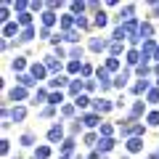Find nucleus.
Masks as SVG:
<instances>
[{
  "label": "nucleus",
  "instance_id": "nucleus-1",
  "mask_svg": "<svg viewBox=\"0 0 159 159\" xmlns=\"http://www.w3.org/2000/svg\"><path fill=\"white\" fill-rule=\"evenodd\" d=\"M61 138H64V127H61V125H56V127H51V130H48V141H51V143L61 141Z\"/></svg>",
  "mask_w": 159,
  "mask_h": 159
},
{
  "label": "nucleus",
  "instance_id": "nucleus-2",
  "mask_svg": "<svg viewBox=\"0 0 159 159\" xmlns=\"http://www.w3.org/2000/svg\"><path fill=\"white\" fill-rule=\"evenodd\" d=\"M8 98H11V101H24V98H27V90H24V88H13V90L8 93Z\"/></svg>",
  "mask_w": 159,
  "mask_h": 159
},
{
  "label": "nucleus",
  "instance_id": "nucleus-3",
  "mask_svg": "<svg viewBox=\"0 0 159 159\" xmlns=\"http://www.w3.org/2000/svg\"><path fill=\"white\" fill-rule=\"evenodd\" d=\"M127 151H133V154L143 151V141H141V138H130V141H127Z\"/></svg>",
  "mask_w": 159,
  "mask_h": 159
},
{
  "label": "nucleus",
  "instance_id": "nucleus-4",
  "mask_svg": "<svg viewBox=\"0 0 159 159\" xmlns=\"http://www.w3.org/2000/svg\"><path fill=\"white\" fill-rule=\"evenodd\" d=\"M111 148H114L111 138H101V143H98V154H106V151H111Z\"/></svg>",
  "mask_w": 159,
  "mask_h": 159
},
{
  "label": "nucleus",
  "instance_id": "nucleus-5",
  "mask_svg": "<svg viewBox=\"0 0 159 159\" xmlns=\"http://www.w3.org/2000/svg\"><path fill=\"white\" fill-rule=\"evenodd\" d=\"M98 80H101V90H106V88L111 85V80H109V72H106V69H98Z\"/></svg>",
  "mask_w": 159,
  "mask_h": 159
},
{
  "label": "nucleus",
  "instance_id": "nucleus-6",
  "mask_svg": "<svg viewBox=\"0 0 159 159\" xmlns=\"http://www.w3.org/2000/svg\"><path fill=\"white\" fill-rule=\"evenodd\" d=\"M127 77H130V72L125 69L122 74H117V77H114V85H117V88H125V85H127Z\"/></svg>",
  "mask_w": 159,
  "mask_h": 159
},
{
  "label": "nucleus",
  "instance_id": "nucleus-7",
  "mask_svg": "<svg viewBox=\"0 0 159 159\" xmlns=\"http://www.w3.org/2000/svg\"><path fill=\"white\" fill-rule=\"evenodd\" d=\"M82 122H85L88 127H96L98 122H101V117H98V114H85V117H82Z\"/></svg>",
  "mask_w": 159,
  "mask_h": 159
},
{
  "label": "nucleus",
  "instance_id": "nucleus-8",
  "mask_svg": "<svg viewBox=\"0 0 159 159\" xmlns=\"http://www.w3.org/2000/svg\"><path fill=\"white\" fill-rule=\"evenodd\" d=\"M32 77L34 80H43V77H45V66H43V64H32Z\"/></svg>",
  "mask_w": 159,
  "mask_h": 159
},
{
  "label": "nucleus",
  "instance_id": "nucleus-9",
  "mask_svg": "<svg viewBox=\"0 0 159 159\" xmlns=\"http://www.w3.org/2000/svg\"><path fill=\"white\" fill-rule=\"evenodd\" d=\"M16 32H19V24H11V21H8L6 27H3V37H13Z\"/></svg>",
  "mask_w": 159,
  "mask_h": 159
},
{
  "label": "nucleus",
  "instance_id": "nucleus-10",
  "mask_svg": "<svg viewBox=\"0 0 159 159\" xmlns=\"http://www.w3.org/2000/svg\"><path fill=\"white\" fill-rule=\"evenodd\" d=\"M24 117H27V109H21V106H16V109L11 111V119H13V122H21Z\"/></svg>",
  "mask_w": 159,
  "mask_h": 159
},
{
  "label": "nucleus",
  "instance_id": "nucleus-11",
  "mask_svg": "<svg viewBox=\"0 0 159 159\" xmlns=\"http://www.w3.org/2000/svg\"><path fill=\"white\" fill-rule=\"evenodd\" d=\"M72 151H74V141L69 138V141H64V143H61V154H64V157H69Z\"/></svg>",
  "mask_w": 159,
  "mask_h": 159
},
{
  "label": "nucleus",
  "instance_id": "nucleus-12",
  "mask_svg": "<svg viewBox=\"0 0 159 159\" xmlns=\"http://www.w3.org/2000/svg\"><path fill=\"white\" fill-rule=\"evenodd\" d=\"M103 48H106V40H98V37L90 40V51H103Z\"/></svg>",
  "mask_w": 159,
  "mask_h": 159
},
{
  "label": "nucleus",
  "instance_id": "nucleus-13",
  "mask_svg": "<svg viewBox=\"0 0 159 159\" xmlns=\"http://www.w3.org/2000/svg\"><path fill=\"white\" fill-rule=\"evenodd\" d=\"M48 103H51V106H58V103H64V96L61 93H51V96H48Z\"/></svg>",
  "mask_w": 159,
  "mask_h": 159
},
{
  "label": "nucleus",
  "instance_id": "nucleus-14",
  "mask_svg": "<svg viewBox=\"0 0 159 159\" xmlns=\"http://www.w3.org/2000/svg\"><path fill=\"white\" fill-rule=\"evenodd\" d=\"M103 69H106V72H117V69H119V61H117V58H106V66H103Z\"/></svg>",
  "mask_w": 159,
  "mask_h": 159
},
{
  "label": "nucleus",
  "instance_id": "nucleus-15",
  "mask_svg": "<svg viewBox=\"0 0 159 159\" xmlns=\"http://www.w3.org/2000/svg\"><path fill=\"white\" fill-rule=\"evenodd\" d=\"M80 90H82V82H80V80L69 82V93H72V96H80Z\"/></svg>",
  "mask_w": 159,
  "mask_h": 159
},
{
  "label": "nucleus",
  "instance_id": "nucleus-16",
  "mask_svg": "<svg viewBox=\"0 0 159 159\" xmlns=\"http://www.w3.org/2000/svg\"><path fill=\"white\" fill-rule=\"evenodd\" d=\"M32 82H34V77H29V74H19V85H21V88H29Z\"/></svg>",
  "mask_w": 159,
  "mask_h": 159
},
{
  "label": "nucleus",
  "instance_id": "nucleus-17",
  "mask_svg": "<svg viewBox=\"0 0 159 159\" xmlns=\"http://www.w3.org/2000/svg\"><path fill=\"white\" fill-rule=\"evenodd\" d=\"M53 21H56V13H53V11H45V13H43V24H45V27H51Z\"/></svg>",
  "mask_w": 159,
  "mask_h": 159
},
{
  "label": "nucleus",
  "instance_id": "nucleus-18",
  "mask_svg": "<svg viewBox=\"0 0 159 159\" xmlns=\"http://www.w3.org/2000/svg\"><path fill=\"white\" fill-rule=\"evenodd\" d=\"M66 82H69L66 77H58V74H56V77L51 80V88H64V85H66Z\"/></svg>",
  "mask_w": 159,
  "mask_h": 159
},
{
  "label": "nucleus",
  "instance_id": "nucleus-19",
  "mask_svg": "<svg viewBox=\"0 0 159 159\" xmlns=\"http://www.w3.org/2000/svg\"><path fill=\"white\" fill-rule=\"evenodd\" d=\"M45 66L51 69V72H58V69H61V66L56 64V58H53V56H45Z\"/></svg>",
  "mask_w": 159,
  "mask_h": 159
},
{
  "label": "nucleus",
  "instance_id": "nucleus-20",
  "mask_svg": "<svg viewBox=\"0 0 159 159\" xmlns=\"http://www.w3.org/2000/svg\"><path fill=\"white\" fill-rule=\"evenodd\" d=\"M34 157H37V159H45V157H51V148H48V146H40L37 151H34Z\"/></svg>",
  "mask_w": 159,
  "mask_h": 159
},
{
  "label": "nucleus",
  "instance_id": "nucleus-21",
  "mask_svg": "<svg viewBox=\"0 0 159 159\" xmlns=\"http://www.w3.org/2000/svg\"><path fill=\"white\" fill-rule=\"evenodd\" d=\"M19 24H24V27L29 29V24H32V13H19Z\"/></svg>",
  "mask_w": 159,
  "mask_h": 159
},
{
  "label": "nucleus",
  "instance_id": "nucleus-22",
  "mask_svg": "<svg viewBox=\"0 0 159 159\" xmlns=\"http://www.w3.org/2000/svg\"><path fill=\"white\" fill-rule=\"evenodd\" d=\"M72 24H77V19H72V13H66V16L61 19V27H64V29H69Z\"/></svg>",
  "mask_w": 159,
  "mask_h": 159
},
{
  "label": "nucleus",
  "instance_id": "nucleus-23",
  "mask_svg": "<svg viewBox=\"0 0 159 159\" xmlns=\"http://www.w3.org/2000/svg\"><path fill=\"white\" fill-rule=\"evenodd\" d=\"M93 106H96V111H109V109H111V103H109V101H96Z\"/></svg>",
  "mask_w": 159,
  "mask_h": 159
},
{
  "label": "nucleus",
  "instance_id": "nucleus-24",
  "mask_svg": "<svg viewBox=\"0 0 159 159\" xmlns=\"http://www.w3.org/2000/svg\"><path fill=\"white\" fill-rule=\"evenodd\" d=\"M141 53H138V51H130V53H127V64H138V61H141Z\"/></svg>",
  "mask_w": 159,
  "mask_h": 159
},
{
  "label": "nucleus",
  "instance_id": "nucleus-25",
  "mask_svg": "<svg viewBox=\"0 0 159 159\" xmlns=\"http://www.w3.org/2000/svg\"><path fill=\"white\" fill-rule=\"evenodd\" d=\"M133 90H135V93H148V90H151V88H148V82H146V80H143V82H138V85L133 88Z\"/></svg>",
  "mask_w": 159,
  "mask_h": 159
},
{
  "label": "nucleus",
  "instance_id": "nucleus-26",
  "mask_svg": "<svg viewBox=\"0 0 159 159\" xmlns=\"http://www.w3.org/2000/svg\"><path fill=\"white\" fill-rule=\"evenodd\" d=\"M106 21H109V19H106V13H103V11H98V13H96V24H98V27H106Z\"/></svg>",
  "mask_w": 159,
  "mask_h": 159
},
{
  "label": "nucleus",
  "instance_id": "nucleus-27",
  "mask_svg": "<svg viewBox=\"0 0 159 159\" xmlns=\"http://www.w3.org/2000/svg\"><path fill=\"white\" fill-rule=\"evenodd\" d=\"M32 143H34V135L32 133H24L21 135V146H32Z\"/></svg>",
  "mask_w": 159,
  "mask_h": 159
},
{
  "label": "nucleus",
  "instance_id": "nucleus-28",
  "mask_svg": "<svg viewBox=\"0 0 159 159\" xmlns=\"http://www.w3.org/2000/svg\"><path fill=\"white\" fill-rule=\"evenodd\" d=\"M148 103H159V90H157V88L148 90Z\"/></svg>",
  "mask_w": 159,
  "mask_h": 159
},
{
  "label": "nucleus",
  "instance_id": "nucleus-29",
  "mask_svg": "<svg viewBox=\"0 0 159 159\" xmlns=\"http://www.w3.org/2000/svg\"><path fill=\"white\" fill-rule=\"evenodd\" d=\"M64 40H69V43H77V40H80V34L74 32V29H69V32L64 34Z\"/></svg>",
  "mask_w": 159,
  "mask_h": 159
},
{
  "label": "nucleus",
  "instance_id": "nucleus-30",
  "mask_svg": "<svg viewBox=\"0 0 159 159\" xmlns=\"http://www.w3.org/2000/svg\"><path fill=\"white\" fill-rule=\"evenodd\" d=\"M74 106H77V109H85V106H88V96H77Z\"/></svg>",
  "mask_w": 159,
  "mask_h": 159
},
{
  "label": "nucleus",
  "instance_id": "nucleus-31",
  "mask_svg": "<svg viewBox=\"0 0 159 159\" xmlns=\"http://www.w3.org/2000/svg\"><path fill=\"white\" fill-rule=\"evenodd\" d=\"M143 114V103L138 101V103H133V117H141Z\"/></svg>",
  "mask_w": 159,
  "mask_h": 159
},
{
  "label": "nucleus",
  "instance_id": "nucleus-32",
  "mask_svg": "<svg viewBox=\"0 0 159 159\" xmlns=\"http://www.w3.org/2000/svg\"><path fill=\"white\" fill-rule=\"evenodd\" d=\"M32 37H34V29H32V27L21 32V40H24V43H27V40H32Z\"/></svg>",
  "mask_w": 159,
  "mask_h": 159
},
{
  "label": "nucleus",
  "instance_id": "nucleus-33",
  "mask_svg": "<svg viewBox=\"0 0 159 159\" xmlns=\"http://www.w3.org/2000/svg\"><path fill=\"white\" fill-rule=\"evenodd\" d=\"M0 19H3V21H8V19H11V8H8V3L3 6V13H0Z\"/></svg>",
  "mask_w": 159,
  "mask_h": 159
},
{
  "label": "nucleus",
  "instance_id": "nucleus-34",
  "mask_svg": "<svg viewBox=\"0 0 159 159\" xmlns=\"http://www.w3.org/2000/svg\"><path fill=\"white\" fill-rule=\"evenodd\" d=\"M85 11V3H72V13H82Z\"/></svg>",
  "mask_w": 159,
  "mask_h": 159
},
{
  "label": "nucleus",
  "instance_id": "nucleus-35",
  "mask_svg": "<svg viewBox=\"0 0 159 159\" xmlns=\"http://www.w3.org/2000/svg\"><path fill=\"white\" fill-rule=\"evenodd\" d=\"M148 125H159V111H151V114H148Z\"/></svg>",
  "mask_w": 159,
  "mask_h": 159
},
{
  "label": "nucleus",
  "instance_id": "nucleus-36",
  "mask_svg": "<svg viewBox=\"0 0 159 159\" xmlns=\"http://www.w3.org/2000/svg\"><path fill=\"white\" fill-rule=\"evenodd\" d=\"M45 98H48V96H45V90H37V96H34V101H32V103H43Z\"/></svg>",
  "mask_w": 159,
  "mask_h": 159
},
{
  "label": "nucleus",
  "instance_id": "nucleus-37",
  "mask_svg": "<svg viewBox=\"0 0 159 159\" xmlns=\"http://www.w3.org/2000/svg\"><path fill=\"white\" fill-rule=\"evenodd\" d=\"M13 8H16L19 13H27V3H21V0H19V3H13Z\"/></svg>",
  "mask_w": 159,
  "mask_h": 159
},
{
  "label": "nucleus",
  "instance_id": "nucleus-38",
  "mask_svg": "<svg viewBox=\"0 0 159 159\" xmlns=\"http://www.w3.org/2000/svg\"><path fill=\"white\" fill-rule=\"evenodd\" d=\"M101 135H103V138L111 135V125H101Z\"/></svg>",
  "mask_w": 159,
  "mask_h": 159
},
{
  "label": "nucleus",
  "instance_id": "nucleus-39",
  "mask_svg": "<svg viewBox=\"0 0 159 159\" xmlns=\"http://www.w3.org/2000/svg\"><path fill=\"white\" fill-rule=\"evenodd\" d=\"M119 51H122V43H111V53H114V58H117Z\"/></svg>",
  "mask_w": 159,
  "mask_h": 159
},
{
  "label": "nucleus",
  "instance_id": "nucleus-40",
  "mask_svg": "<svg viewBox=\"0 0 159 159\" xmlns=\"http://www.w3.org/2000/svg\"><path fill=\"white\" fill-rule=\"evenodd\" d=\"M69 56H72V58H80V56H82V48H72V51H69Z\"/></svg>",
  "mask_w": 159,
  "mask_h": 159
},
{
  "label": "nucleus",
  "instance_id": "nucleus-41",
  "mask_svg": "<svg viewBox=\"0 0 159 159\" xmlns=\"http://www.w3.org/2000/svg\"><path fill=\"white\" fill-rule=\"evenodd\" d=\"M69 72H80V61H69Z\"/></svg>",
  "mask_w": 159,
  "mask_h": 159
},
{
  "label": "nucleus",
  "instance_id": "nucleus-42",
  "mask_svg": "<svg viewBox=\"0 0 159 159\" xmlns=\"http://www.w3.org/2000/svg\"><path fill=\"white\" fill-rule=\"evenodd\" d=\"M40 37H51V29L43 27V29H40ZM51 40H53V37H51Z\"/></svg>",
  "mask_w": 159,
  "mask_h": 159
},
{
  "label": "nucleus",
  "instance_id": "nucleus-43",
  "mask_svg": "<svg viewBox=\"0 0 159 159\" xmlns=\"http://www.w3.org/2000/svg\"><path fill=\"white\" fill-rule=\"evenodd\" d=\"M13 69H24V58H16L13 61Z\"/></svg>",
  "mask_w": 159,
  "mask_h": 159
},
{
  "label": "nucleus",
  "instance_id": "nucleus-44",
  "mask_svg": "<svg viewBox=\"0 0 159 159\" xmlns=\"http://www.w3.org/2000/svg\"><path fill=\"white\" fill-rule=\"evenodd\" d=\"M154 6V16H159V3H151Z\"/></svg>",
  "mask_w": 159,
  "mask_h": 159
},
{
  "label": "nucleus",
  "instance_id": "nucleus-45",
  "mask_svg": "<svg viewBox=\"0 0 159 159\" xmlns=\"http://www.w3.org/2000/svg\"><path fill=\"white\" fill-rule=\"evenodd\" d=\"M154 58H157V61H159V45H157V51H154Z\"/></svg>",
  "mask_w": 159,
  "mask_h": 159
},
{
  "label": "nucleus",
  "instance_id": "nucleus-46",
  "mask_svg": "<svg viewBox=\"0 0 159 159\" xmlns=\"http://www.w3.org/2000/svg\"><path fill=\"white\" fill-rule=\"evenodd\" d=\"M148 159H159V157H157V154H151V157H148Z\"/></svg>",
  "mask_w": 159,
  "mask_h": 159
}]
</instances>
